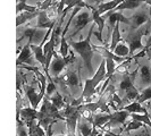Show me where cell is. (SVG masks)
Returning <instances> with one entry per match:
<instances>
[{
  "instance_id": "cell-37",
  "label": "cell",
  "mask_w": 151,
  "mask_h": 136,
  "mask_svg": "<svg viewBox=\"0 0 151 136\" xmlns=\"http://www.w3.org/2000/svg\"><path fill=\"white\" fill-rule=\"evenodd\" d=\"M78 129L81 130L82 136H90L91 132H92V125H90V124L86 122V121H82V122L78 125Z\"/></svg>"
},
{
  "instance_id": "cell-21",
  "label": "cell",
  "mask_w": 151,
  "mask_h": 136,
  "mask_svg": "<svg viewBox=\"0 0 151 136\" xmlns=\"http://www.w3.org/2000/svg\"><path fill=\"white\" fill-rule=\"evenodd\" d=\"M92 47H93V49H96L99 53H101V54L104 56V58H110V59H113L116 64H122V62H124V61L126 60V58H122V57L116 56L113 51L109 50L108 47H97V45H92Z\"/></svg>"
},
{
  "instance_id": "cell-18",
  "label": "cell",
  "mask_w": 151,
  "mask_h": 136,
  "mask_svg": "<svg viewBox=\"0 0 151 136\" xmlns=\"http://www.w3.org/2000/svg\"><path fill=\"white\" fill-rule=\"evenodd\" d=\"M57 19H51L48 14H47V10H40L38 15V23L35 25V27L38 29H43V30H48L50 27H53L56 25Z\"/></svg>"
},
{
  "instance_id": "cell-28",
  "label": "cell",
  "mask_w": 151,
  "mask_h": 136,
  "mask_svg": "<svg viewBox=\"0 0 151 136\" xmlns=\"http://www.w3.org/2000/svg\"><path fill=\"white\" fill-rule=\"evenodd\" d=\"M31 50H32V52L34 53V58H35V60L39 61V62L42 65L43 69H45V53H43V50H42V47L35 45V44H31Z\"/></svg>"
},
{
  "instance_id": "cell-40",
  "label": "cell",
  "mask_w": 151,
  "mask_h": 136,
  "mask_svg": "<svg viewBox=\"0 0 151 136\" xmlns=\"http://www.w3.org/2000/svg\"><path fill=\"white\" fill-rule=\"evenodd\" d=\"M104 136H124V135L117 134V133H114V132H111V130H105Z\"/></svg>"
},
{
  "instance_id": "cell-29",
  "label": "cell",
  "mask_w": 151,
  "mask_h": 136,
  "mask_svg": "<svg viewBox=\"0 0 151 136\" xmlns=\"http://www.w3.org/2000/svg\"><path fill=\"white\" fill-rule=\"evenodd\" d=\"M48 99L51 101V103L55 106V108H57L59 111L66 107V103H65V101H64V98H63V95H61L58 91H56L52 95L49 97Z\"/></svg>"
},
{
  "instance_id": "cell-3",
  "label": "cell",
  "mask_w": 151,
  "mask_h": 136,
  "mask_svg": "<svg viewBox=\"0 0 151 136\" xmlns=\"http://www.w3.org/2000/svg\"><path fill=\"white\" fill-rule=\"evenodd\" d=\"M106 78V64H105V60L101 61L100 66L97 69V72L94 73V75L92 76L91 78H88L84 83L83 90L81 92V97L77 98L76 100H74L72 103L73 105H81L85 99L91 98L96 92H97V89L100 85V83Z\"/></svg>"
},
{
  "instance_id": "cell-16",
  "label": "cell",
  "mask_w": 151,
  "mask_h": 136,
  "mask_svg": "<svg viewBox=\"0 0 151 136\" xmlns=\"http://www.w3.org/2000/svg\"><path fill=\"white\" fill-rule=\"evenodd\" d=\"M136 77L140 79L141 85H151V66L149 62H143L140 65Z\"/></svg>"
},
{
  "instance_id": "cell-15",
  "label": "cell",
  "mask_w": 151,
  "mask_h": 136,
  "mask_svg": "<svg viewBox=\"0 0 151 136\" xmlns=\"http://www.w3.org/2000/svg\"><path fill=\"white\" fill-rule=\"evenodd\" d=\"M16 65L19 67L21 65H34V59L32 56V50H31V44L27 42L26 44L23 47L21 52L18 53V57L16 59Z\"/></svg>"
},
{
  "instance_id": "cell-20",
  "label": "cell",
  "mask_w": 151,
  "mask_h": 136,
  "mask_svg": "<svg viewBox=\"0 0 151 136\" xmlns=\"http://www.w3.org/2000/svg\"><path fill=\"white\" fill-rule=\"evenodd\" d=\"M111 119V113H99V115H92L90 118V122L92 126L97 127V128H102L104 126H106Z\"/></svg>"
},
{
  "instance_id": "cell-5",
  "label": "cell",
  "mask_w": 151,
  "mask_h": 136,
  "mask_svg": "<svg viewBox=\"0 0 151 136\" xmlns=\"http://www.w3.org/2000/svg\"><path fill=\"white\" fill-rule=\"evenodd\" d=\"M81 105H66L64 112L61 115L64 116L65 121H66V127H67V136H76V127H77V121L81 116V110H80Z\"/></svg>"
},
{
  "instance_id": "cell-44",
  "label": "cell",
  "mask_w": 151,
  "mask_h": 136,
  "mask_svg": "<svg viewBox=\"0 0 151 136\" xmlns=\"http://www.w3.org/2000/svg\"><path fill=\"white\" fill-rule=\"evenodd\" d=\"M26 1H27V0H18L17 2H26Z\"/></svg>"
},
{
  "instance_id": "cell-4",
  "label": "cell",
  "mask_w": 151,
  "mask_h": 136,
  "mask_svg": "<svg viewBox=\"0 0 151 136\" xmlns=\"http://www.w3.org/2000/svg\"><path fill=\"white\" fill-rule=\"evenodd\" d=\"M149 33H151V21L149 23H147L145 26H141L137 30L131 31L126 34L125 37V41L127 43V47L129 49V58L137 51L143 49L144 45L142 44V37L148 35Z\"/></svg>"
},
{
  "instance_id": "cell-41",
  "label": "cell",
  "mask_w": 151,
  "mask_h": 136,
  "mask_svg": "<svg viewBox=\"0 0 151 136\" xmlns=\"http://www.w3.org/2000/svg\"><path fill=\"white\" fill-rule=\"evenodd\" d=\"M37 132H38L39 136H47V135H45V132L43 130V128H42L40 125H38V126H37Z\"/></svg>"
},
{
  "instance_id": "cell-33",
  "label": "cell",
  "mask_w": 151,
  "mask_h": 136,
  "mask_svg": "<svg viewBox=\"0 0 151 136\" xmlns=\"http://www.w3.org/2000/svg\"><path fill=\"white\" fill-rule=\"evenodd\" d=\"M129 117L134 120L140 121L144 125H148L149 127H151V119L149 117V113H129Z\"/></svg>"
},
{
  "instance_id": "cell-2",
  "label": "cell",
  "mask_w": 151,
  "mask_h": 136,
  "mask_svg": "<svg viewBox=\"0 0 151 136\" xmlns=\"http://www.w3.org/2000/svg\"><path fill=\"white\" fill-rule=\"evenodd\" d=\"M94 27L96 24L93 23L91 26L90 31L88 33V37L82 40V41H73V40H68V45H70L73 48V50H75V52L80 54V57L82 58L83 64L85 68L88 69V72L90 74H93V66H92V57H93V47L91 44V37L94 33Z\"/></svg>"
},
{
  "instance_id": "cell-32",
  "label": "cell",
  "mask_w": 151,
  "mask_h": 136,
  "mask_svg": "<svg viewBox=\"0 0 151 136\" xmlns=\"http://www.w3.org/2000/svg\"><path fill=\"white\" fill-rule=\"evenodd\" d=\"M83 4H84V0H66V1H65V7L66 8H64L61 17H59V18L65 19V16H66V14L68 13L69 9L76 7V6H81V5H83Z\"/></svg>"
},
{
  "instance_id": "cell-36",
  "label": "cell",
  "mask_w": 151,
  "mask_h": 136,
  "mask_svg": "<svg viewBox=\"0 0 151 136\" xmlns=\"http://www.w3.org/2000/svg\"><path fill=\"white\" fill-rule=\"evenodd\" d=\"M143 127H144V124L132 119V120L129 121V122L126 124V126L124 127V130H125V132H132V130H137V129L143 128Z\"/></svg>"
},
{
  "instance_id": "cell-13",
  "label": "cell",
  "mask_w": 151,
  "mask_h": 136,
  "mask_svg": "<svg viewBox=\"0 0 151 136\" xmlns=\"http://www.w3.org/2000/svg\"><path fill=\"white\" fill-rule=\"evenodd\" d=\"M23 89H24L25 95H26V98H27V100H29L31 107H32L33 109H37L38 106L40 105V101L43 100L45 97H43L40 92L38 93L33 86L27 85V84H24V82H23Z\"/></svg>"
},
{
  "instance_id": "cell-34",
  "label": "cell",
  "mask_w": 151,
  "mask_h": 136,
  "mask_svg": "<svg viewBox=\"0 0 151 136\" xmlns=\"http://www.w3.org/2000/svg\"><path fill=\"white\" fill-rule=\"evenodd\" d=\"M68 50H69V45L68 42L65 39V35L60 37V43H59V54L63 58H66L68 56Z\"/></svg>"
},
{
  "instance_id": "cell-11",
  "label": "cell",
  "mask_w": 151,
  "mask_h": 136,
  "mask_svg": "<svg viewBox=\"0 0 151 136\" xmlns=\"http://www.w3.org/2000/svg\"><path fill=\"white\" fill-rule=\"evenodd\" d=\"M73 60V59H69V54H68L66 58H63L60 54H58L57 52L53 53V60L50 64L51 66V74L53 77H58L60 75V73L66 68L67 65H69V62Z\"/></svg>"
},
{
  "instance_id": "cell-7",
  "label": "cell",
  "mask_w": 151,
  "mask_h": 136,
  "mask_svg": "<svg viewBox=\"0 0 151 136\" xmlns=\"http://www.w3.org/2000/svg\"><path fill=\"white\" fill-rule=\"evenodd\" d=\"M52 81H57V82L68 86L74 94H77L80 89H81V86H82L81 78H80V73L77 74L76 70H70V72L68 70L66 73V75H64L60 78L59 77H55V79H52Z\"/></svg>"
},
{
  "instance_id": "cell-25",
  "label": "cell",
  "mask_w": 151,
  "mask_h": 136,
  "mask_svg": "<svg viewBox=\"0 0 151 136\" xmlns=\"http://www.w3.org/2000/svg\"><path fill=\"white\" fill-rule=\"evenodd\" d=\"M39 13H30V11H23V13H19L16 15V27H19L23 24H26L27 22L32 21L33 18L38 17Z\"/></svg>"
},
{
  "instance_id": "cell-31",
  "label": "cell",
  "mask_w": 151,
  "mask_h": 136,
  "mask_svg": "<svg viewBox=\"0 0 151 136\" xmlns=\"http://www.w3.org/2000/svg\"><path fill=\"white\" fill-rule=\"evenodd\" d=\"M116 56H118V57H122V58H127L129 57V47L125 44V43H118V44L116 45V48L114 49L113 51Z\"/></svg>"
},
{
  "instance_id": "cell-22",
  "label": "cell",
  "mask_w": 151,
  "mask_h": 136,
  "mask_svg": "<svg viewBox=\"0 0 151 136\" xmlns=\"http://www.w3.org/2000/svg\"><path fill=\"white\" fill-rule=\"evenodd\" d=\"M144 2V0H125L121 2L114 10L116 11H122V10H126V9H136L140 8Z\"/></svg>"
},
{
  "instance_id": "cell-26",
  "label": "cell",
  "mask_w": 151,
  "mask_h": 136,
  "mask_svg": "<svg viewBox=\"0 0 151 136\" xmlns=\"http://www.w3.org/2000/svg\"><path fill=\"white\" fill-rule=\"evenodd\" d=\"M121 23H116L115 26L113 27V34H111V41H110V45H109V50L114 51V49L116 48V45L121 42V30H119Z\"/></svg>"
},
{
  "instance_id": "cell-19",
  "label": "cell",
  "mask_w": 151,
  "mask_h": 136,
  "mask_svg": "<svg viewBox=\"0 0 151 136\" xmlns=\"http://www.w3.org/2000/svg\"><path fill=\"white\" fill-rule=\"evenodd\" d=\"M129 117V112L125 111V110H116L114 113H111V119L109 120V122L107 124L106 126H110V127H114V126H118V125H124L126 119Z\"/></svg>"
},
{
  "instance_id": "cell-24",
  "label": "cell",
  "mask_w": 151,
  "mask_h": 136,
  "mask_svg": "<svg viewBox=\"0 0 151 136\" xmlns=\"http://www.w3.org/2000/svg\"><path fill=\"white\" fill-rule=\"evenodd\" d=\"M37 116H38V110L33 109L32 107L29 108H21V120L26 124L27 121L37 120Z\"/></svg>"
},
{
  "instance_id": "cell-17",
  "label": "cell",
  "mask_w": 151,
  "mask_h": 136,
  "mask_svg": "<svg viewBox=\"0 0 151 136\" xmlns=\"http://www.w3.org/2000/svg\"><path fill=\"white\" fill-rule=\"evenodd\" d=\"M106 19H108L109 25L114 27L116 23H124L126 25H129V17L124 16V14H122L121 11H116V10H111V11H108L105 15H102Z\"/></svg>"
},
{
  "instance_id": "cell-6",
  "label": "cell",
  "mask_w": 151,
  "mask_h": 136,
  "mask_svg": "<svg viewBox=\"0 0 151 136\" xmlns=\"http://www.w3.org/2000/svg\"><path fill=\"white\" fill-rule=\"evenodd\" d=\"M136 74H137V69L133 74H125L123 76V79H122L121 84H119V89L122 92H125V95L126 99L129 101H136V99L139 98V94L140 92L135 87L134 85V81L136 78Z\"/></svg>"
},
{
  "instance_id": "cell-8",
  "label": "cell",
  "mask_w": 151,
  "mask_h": 136,
  "mask_svg": "<svg viewBox=\"0 0 151 136\" xmlns=\"http://www.w3.org/2000/svg\"><path fill=\"white\" fill-rule=\"evenodd\" d=\"M45 32L43 29H38V27H25L22 32V37L18 38L17 40V43H19L24 38L29 39V43L30 44H35V45H40L42 40L45 38Z\"/></svg>"
},
{
  "instance_id": "cell-1",
  "label": "cell",
  "mask_w": 151,
  "mask_h": 136,
  "mask_svg": "<svg viewBox=\"0 0 151 136\" xmlns=\"http://www.w3.org/2000/svg\"><path fill=\"white\" fill-rule=\"evenodd\" d=\"M37 120H38V125H40L45 132V135L51 136V134H52L51 126L58 120L65 121V118L61 115L60 111L57 108H55V106L51 103V101L47 97H45L43 105L41 107V109L38 111Z\"/></svg>"
},
{
  "instance_id": "cell-46",
  "label": "cell",
  "mask_w": 151,
  "mask_h": 136,
  "mask_svg": "<svg viewBox=\"0 0 151 136\" xmlns=\"http://www.w3.org/2000/svg\"><path fill=\"white\" fill-rule=\"evenodd\" d=\"M57 136H66L65 134H60V135H57Z\"/></svg>"
},
{
  "instance_id": "cell-47",
  "label": "cell",
  "mask_w": 151,
  "mask_h": 136,
  "mask_svg": "<svg viewBox=\"0 0 151 136\" xmlns=\"http://www.w3.org/2000/svg\"><path fill=\"white\" fill-rule=\"evenodd\" d=\"M122 1H125V0H122Z\"/></svg>"
},
{
  "instance_id": "cell-10",
  "label": "cell",
  "mask_w": 151,
  "mask_h": 136,
  "mask_svg": "<svg viewBox=\"0 0 151 136\" xmlns=\"http://www.w3.org/2000/svg\"><path fill=\"white\" fill-rule=\"evenodd\" d=\"M80 110L81 113L83 112H89L91 115H93V112H96L97 110H100L101 112H109V108H108V102H107L106 94H104L101 98L99 99L97 102L94 103H85V105H81L80 106Z\"/></svg>"
},
{
  "instance_id": "cell-23",
  "label": "cell",
  "mask_w": 151,
  "mask_h": 136,
  "mask_svg": "<svg viewBox=\"0 0 151 136\" xmlns=\"http://www.w3.org/2000/svg\"><path fill=\"white\" fill-rule=\"evenodd\" d=\"M121 2H123L122 0H110L108 2H102V4H99L98 6L96 7V9L98 10V13L100 15H104L108 11H111L115 8L117 7Z\"/></svg>"
},
{
  "instance_id": "cell-38",
  "label": "cell",
  "mask_w": 151,
  "mask_h": 136,
  "mask_svg": "<svg viewBox=\"0 0 151 136\" xmlns=\"http://www.w3.org/2000/svg\"><path fill=\"white\" fill-rule=\"evenodd\" d=\"M56 91H57V87H56L55 82H53V81H48V82H47V87H45V97H47V98L51 97Z\"/></svg>"
},
{
  "instance_id": "cell-35",
  "label": "cell",
  "mask_w": 151,
  "mask_h": 136,
  "mask_svg": "<svg viewBox=\"0 0 151 136\" xmlns=\"http://www.w3.org/2000/svg\"><path fill=\"white\" fill-rule=\"evenodd\" d=\"M151 100V85H149L148 87H145L140 94H139V98L136 99V101L139 103H143Z\"/></svg>"
},
{
  "instance_id": "cell-42",
  "label": "cell",
  "mask_w": 151,
  "mask_h": 136,
  "mask_svg": "<svg viewBox=\"0 0 151 136\" xmlns=\"http://www.w3.org/2000/svg\"><path fill=\"white\" fill-rule=\"evenodd\" d=\"M147 54H149V57H150V59H151V49L147 50Z\"/></svg>"
},
{
  "instance_id": "cell-12",
  "label": "cell",
  "mask_w": 151,
  "mask_h": 136,
  "mask_svg": "<svg viewBox=\"0 0 151 136\" xmlns=\"http://www.w3.org/2000/svg\"><path fill=\"white\" fill-rule=\"evenodd\" d=\"M129 26L131 27V31H134V30H137L141 26H143L144 24L150 22V16H149V14L145 10L141 9L139 11H136L134 15L129 17Z\"/></svg>"
},
{
  "instance_id": "cell-14",
  "label": "cell",
  "mask_w": 151,
  "mask_h": 136,
  "mask_svg": "<svg viewBox=\"0 0 151 136\" xmlns=\"http://www.w3.org/2000/svg\"><path fill=\"white\" fill-rule=\"evenodd\" d=\"M85 8H89V9L91 10L92 17H93V22H94V24H96V26L98 27V33H97V32H94V33H96L97 38H98L100 41H102V33H104L105 24H106V18H105L102 15L99 14L98 10L96 9V7H93V6H91V5H86V7Z\"/></svg>"
},
{
  "instance_id": "cell-9",
  "label": "cell",
  "mask_w": 151,
  "mask_h": 136,
  "mask_svg": "<svg viewBox=\"0 0 151 136\" xmlns=\"http://www.w3.org/2000/svg\"><path fill=\"white\" fill-rule=\"evenodd\" d=\"M85 9H86V10L82 11L81 14H78V15L75 16V17L73 18L72 23H74V32L70 34V37H69L70 39H73L75 35H77V34H80V33L82 32V30H83L89 23L93 22L92 13L88 11V8H85Z\"/></svg>"
},
{
  "instance_id": "cell-45",
  "label": "cell",
  "mask_w": 151,
  "mask_h": 136,
  "mask_svg": "<svg viewBox=\"0 0 151 136\" xmlns=\"http://www.w3.org/2000/svg\"><path fill=\"white\" fill-rule=\"evenodd\" d=\"M149 101H150V102H149V105H148V107H149V108H151V100H149Z\"/></svg>"
},
{
  "instance_id": "cell-27",
  "label": "cell",
  "mask_w": 151,
  "mask_h": 136,
  "mask_svg": "<svg viewBox=\"0 0 151 136\" xmlns=\"http://www.w3.org/2000/svg\"><path fill=\"white\" fill-rule=\"evenodd\" d=\"M121 109H123V110H125V111H127L129 113H148L147 109L144 107H142V105L139 103L137 101H132L129 105L122 107Z\"/></svg>"
},
{
  "instance_id": "cell-39",
  "label": "cell",
  "mask_w": 151,
  "mask_h": 136,
  "mask_svg": "<svg viewBox=\"0 0 151 136\" xmlns=\"http://www.w3.org/2000/svg\"><path fill=\"white\" fill-rule=\"evenodd\" d=\"M65 1L66 0H59V4H58V7H57V15L60 17V14H63V10L65 8Z\"/></svg>"
},
{
  "instance_id": "cell-43",
  "label": "cell",
  "mask_w": 151,
  "mask_h": 136,
  "mask_svg": "<svg viewBox=\"0 0 151 136\" xmlns=\"http://www.w3.org/2000/svg\"><path fill=\"white\" fill-rule=\"evenodd\" d=\"M144 2H145V4H148V5H150V6H151V0H144Z\"/></svg>"
},
{
  "instance_id": "cell-30",
  "label": "cell",
  "mask_w": 151,
  "mask_h": 136,
  "mask_svg": "<svg viewBox=\"0 0 151 136\" xmlns=\"http://www.w3.org/2000/svg\"><path fill=\"white\" fill-rule=\"evenodd\" d=\"M23 11H30V13H38L40 11L38 6H31L26 2H17L16 4V14H19Z\"/></svg>"
}]
</instances>
